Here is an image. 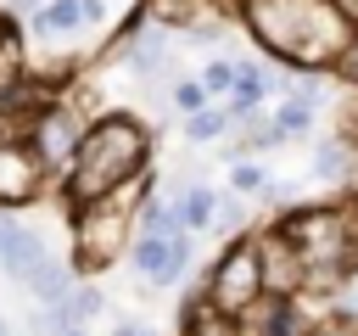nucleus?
Here are the masks:
<instances>
[{"label": "nucleus", "instance_id": "obj_1", "mask_svg": "<svg viewBox=\"0 0 358 336\" xmlns=\"http://www.w3.org/2000/svg\"><path fill=\"white\" fill-rule=\"evenodd\" d=\"M140 174H151V123L134 112H95L62 174V202L78 207V202L112 196Z\"/></svg>", "mask_w": 358, "mask_h": 336}, {"label": "nucleus", "instance_id": "obj_2", "mask_svg": "<svg viewBox=\"0 0 358 336\" xmlns=\"http://www.w3.org/2000/svg\"><path fill=\"white\" fill-rule=\"evenodd\" d=\"M151 174L117 185L112 196H95V202H78L67 207V258L78 263V274H106L129 241H134V218H140V202L151 196Z\"/></svg>", "mask_w": 358, "mask_h": 336}, {"label": "nucleus", "instance_id": "obj_3", "mask_svg": "<svg viewBox=\"0 0 358 336\" xmlns=\"http://www.w3.org/2000/svg\"><path fill=\"white\" fill-rule=\"evenodd\" d=\"M201 297L229 314V319H246L268 291H263V258H257V235H235L224 241V252L213 258V269L201 274Z\"/></svg>", "mask_w": 358, "mask_h": 336}, {"label": "nucleus", "instance_id": "obj_4", "mask_svg": "<svg viewBox=\"0 0 358 336\" xmlns=\"http://www.w3.org/2000/svg\"><path fill=\"white\" fill-rule=\"evenodd\" d=\"M173 39H179V34H173L168 22H157V17H145V6H140V17H129V28L112 39V50H106V56H112L117 67H129L134 78H145V84H151V78H162V73H168V62H173V56H168V50H173Z\"/></svg>", "mask_w": 358, "mask_h": 336}, {"label": "nucleus", "instance_id": "obj_5", "mask_svg": "<svg viewBox=\"0 0 358 336\" xmlns=\"http://www.w3.org/2000/svg\"><path fill=\"white\" fill-rule=\"evenodd\" d=\"M84 129H90L84 101H73V90H67L50 112H39V118L28 123V146H34V151H39V162L62 179V174H67V162H73V151H78V140H84Z\"/></svg>", "mask_w": 358, "mask_h": 336}, {"label": "nucleus", "instance_id": "obj_6", "mask_svg": "<svg viewBox=\"0 0 358 336\" xmlns=\"http://www.w3.org/2000/svg\"><path fill=\"white\" fill-rule=\"evenodd\" d=\"M129 263H134V274H140L145 286L168 291V286H179V280L190 274V263H196V230L179 235V241H162V235L134 230V241H129Z\"/></svg>", "mask_w": 358, "mask_h": 336}, {"label": "nucleus", "instance_id": "obj_7", "mask_svg": "<svg viewBox=\"0 0 358 336\" xmlns=\"http://www.w3.org/2000/svg\"><path fill=\"white\" fill-rule=\"evenodd\" d=\"M257 258H263V291L268 297H302L308 291V258L280 224L257 230Z\"/></svg>", "mask_w": 358, "mask_h": 336}, {"label": "nucleus", "instance_id": "obj_8", "mask_svg": "<svg viewBox=\"0 0 358 336\" xmlns=\"http://www.w3.org/2000/svg\"><path fill=\"white\" fill-rule=\"evenodd\" d=\"M56 174L39 162V151L28 146V134L0 140V207H28Z\"/></svg>", "mask_w": 358, "mask_h": 336}, {"label": "nucleus", "instance_id": "obj_9", "mask_svg": "<svg viewBox=\"0 0 358 336\" xmlns=\"http://www.w3.org/2000/svg\"><path fill=\"white\" fill-rule=\"evenodd\" d=\"M268 95H274V84H268V56H235V90L224 95V106H229L235 118H246V112H263Z\"/></svg>", "mask_w": 358, "mask_h": 336}, {"label": "nucleus", "instance_id": "obj_10", "mask_svg": "<svg viewBox=\"0 0 358 336\" xmlns=\"http://www.w3.org/2000/svg\"><path fill=\"white\" fill-rule=\"evenodd\" d=\"M28 34L39 39V45H73L78 34H90V22H84V0H45L34 17H28Z\"/></svg>", "mask_w": 358, "mask_h": 336}, {"label": "nucleus", "instance_id": "obj_11", "mask_svg": "<svg viewBox=\"0 0 358 336\" xmlns=\"http://www.w3.org/2000/svg\"><path fill=\"white\" fill-rule=\"evenodd\" d=\"M45 258H50V246H45V235H34L28 224H17V230H11V241L0 246V269H6L17 286H28V274H34Z\"/></svg>", "mask_w": 358, "mask_h": 336}, {"label": "nucleus", "instance_id": "obj_12", "mask_svg": "<svg viewBox=\"0 0 358 336\" xmlns=\"http://www.w3.org/2000/svg\"><path fill=\"white\" fill-rule=\"evenodd\" d=\"M218 202H224V190H207L201 179H196V185H179V213H185V230L213 235V224H218Z\"/></svg>", "mask_w": 358, "mask_h": 336}, {"label": "nucleus", "instance_id": "obj_13", "mask_svg": "<svg viewBox=\"0 0 358 336\" xmlns=\"http://www.w3.org/2000/svg\"><path fill=\"white\" fill-rule=\"evenodd\" d=\"M28 73V50H22V17L17 11H0V90L17 84Z\"/></svg>", "mask_w": 358, "mask_h": 336}, {"label": "nucleus", "instance_id": "obj_14", "mask_svg": "<svg viewBox=\"0 0 358 336\" xmlns=\"http://www.w3.org/2000/svg\"><path fill=\"white\" fill-rule=\"evenodd\" d=\"M179 336H241V319H229V314H218L201 291L185 302V325H179Z\"/></svg>", "mask_w": 358, "mask_h": 336}, {"label": "nucleus", "instance_id": "obj_15", "mask_svg": "<svg viewBox=\"0 0 358 336\" xmlns=\"http://www.w3.org/2000/svg\"><path fill=\"white\" fill-rule=\"evenodd\" d=\"M229 129H235V112H229L224 101H213V106H201V112L185 118V140H190V146H218Z\"/></svg>", "mask_w": 358, "mask_h": 336}, {"label": "nucleus", "instance_id": "obj_16", "mask_svg": "<svg viewBox=\"0 0 358 336\" xmlns=\"http://www.w3.org/2000/svg\"><path fill=\"white\" fill-rule=\"evenodd\" d=\"M218 0H145V17H157V22H168L173 34L179 28H190L201 11H213Z\"/></svg>", "mask_w": 358, "mask_h": 336}, {"label": "nucleus", "instance_id": "obj_17", "mask_svg": "<svg viewBox=\"0 0 358 336\" xmlns=\"http://www.w3.org/2000/svg\"><path fill=\"white\" fill-rule=\"evenodd\" d=\"M313 118H319V112H313L308 101H296V95H280V101H274V123H280V134H285V140L313 134Z\"/></svg>", "mask_w": 358, "mask_h": 336}, {"label": "nucleus", "instance_id": "obj_18", "mask_svg": "<svg viewBox=\"0 0 358 336\" xmlns=\"http://www.w3.org/2000/svg\"><path fill=\"white\" fill-rule=\"evenodd\" d=\"M246 224H252V196H241V190H224V202H218V224H213V235H224V241H235V235H246Z\"/></svg>", "mask_w": 358, "mask_h": 336}, {"label": "nucleus", "instance_id": "obj_19", "mask_svg": "<svg viewBox=\"0 0 358 336\" xmlns=\"http://www.w3.org/2000/svg\"><path fill=\"white\" fill-rule=\"evenodd\" d=\"M229 28H235V22L213 6V11H201L190 28H179V39H190V45H224V39H229Z\"/></svg>", "mask_w": 358, "mask_h": 336}, {"label": "nucleus", "instance_id": "obj_20", "mask_svg": "<svg viewBox=\"0 0 358 336\" xmlns=\"http://www.w3.org/2000/svg\"><path fill=\"white\" fill-rule=\"evenodd\" d=\"M201 84H207V95L213 101H224L229 90H235V56H213V62H201V73H196Z\"/></svg>", "mask_w": 358, "mask_h": 336}, {"label": "nucleus", "instance_id": "obj_21", "mask_svg": "<svg viewBox=\"0 0 358 336\" xmlns=\"http://www.w3.org/2000/svg\"><path fill=\"white\" fill-rule=\"evenodd\" d=\"M263 185H268V174L252 162V157H241V162H229V190H241V196H263Z\"/></svg>", "mask_w": 358, "mask_h": 336}, {"label": "nucleus", "instance_id": "obj_22", "mask_svg": "<svg viewBox=\"0 0 358 336\" xmlns=\"http://www.w3.org/2000/svg\"><path fill=\"white\" fill-rule=\"evenodd\" d=\"M201 106H213L207 84H201V78H179V84H173V112L190 118V112H201Z\"/></svg>", "mask_w": 358, "mask_h": 336}, {"label": "nucleus", "instance_id": "obj_23", "mask_svg": "<svg viewBox=\"0 0 358 336\" xmlns=\"http://www.w3.org/2000/svg\"><path fill=\"white\" fill-rule=\"evenodd\" d=\"M330 73H336V84H347V90H358V28L347 34V45L336 50V62H330Z\"/></svg>", "mask_w": 358, "mask_h": 336}, {"label": "nucleus", "instance_id": "obj_24", "mask_svg": "<svg viewBox=\"0 0 358 336\" xmlns=\"http://www.w3.org/2000/svg\"><path fill=\"white\" fill-rule=\"evenodd\" d=\"M84 22H90V34H101V28L112 22V6H106V0H84Z\"/></svg>", "mask_w": 358, "mask_h": 336}, {"label": "nucleus", "instance_id": "obj_25", "mask_svg": "<svg viewBox=\"0 0 358 336\" xmlns=\"http://www.w3.org/2000/svg\"><path fill=\"white\" fill-rule=\"evenodd\" d=\"M106 336H157V330H151L145 319H117V325H112Z\"/></svg>", "mask_w": 358, "mask_h": 336}, {"label": "nucleus", "instance_id": "obj_26", "mask_svg": "<svg viewBox=\"0 0 358 336\" xmlns=\"http://www.w3.org/2000/svg\"><path fill=\"white\" fill-rule=\"evenodd\" d=\"M45 0H6V11H17V17H34Z\"/></svg>", "mask_w": 358, "mask_h": 336}, {"label": "nucleus", "instance_id": "obj_27", "mask_svg": "<svg viewBox=\"0 0 358 336\" xmlns=\"http://www.w3.org/2000/svg\"><path fill=\"white\" fill-rule=\"evenodd\" d=\"M62 336H90V330H84V325H73V330H62Z\"/></svg>", "mask_w": 358, "mask_h": 336}, {"label": "nucleus", "instance_id": "obj_28", "mask_svg": "<svg viewBox=\"0 0 358 336\" xmlns=\"http://www.w3.org/2000/svg\"><path fill=\"white\" fill-rule=\"evenodd\" d=\"M0 336H11V325H6V319H0Z\"/></svg>", "mask_w": 358, "mask_h": 336}, {"label": "nucleus", "instance_id": "obj_29", "mask_svg": "<svg viewBox=\"0 0 358 336\" xmlns=\"http://www.w3.org/2000/svg\"><path fill=\"white\" fill-rule=\"evenodd\" d=\"M352 207H358V190H352Z\"/></svg>", "mask_w": 358, "mask_h": 336}]
</instances>
